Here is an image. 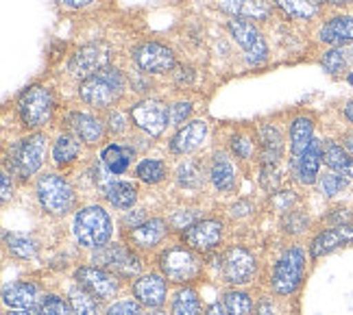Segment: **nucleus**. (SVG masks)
Here are the masks:
<instances>
[{"mask_svg":"<svg viewBox=\"0 0 353 315\" xmlns=\"http://www.w3.org/2000/svg\"><path fill=\"white\" fill-rule=\"evenodd\" d=\"M112 59V48L105 42H94L83 48H79L77 54L70 59V72L79 78H90L94 74H99L110 65Z\"/></svg>","mask_w":353,"mask_h":315,"instance_id":"nucleus-10","label":"nucleus"},{"mask_svg":"<svg viewBox=\"0 0 353 315\" xmlns=\"http://www.w3.org/2000/svg\"><path fill=\"white\" fill-rule=\"evenodd\" d=\"M303 274H305V252L299 246H292L275 263L270 285H273V290L279 296H290L299 290V285L303 281Z\"/></svg>","mask_w":353,"mask_h":315,"instance_id":"nucleus-3","label":"nucleus"},{"mask_svg":"<svg viewBox=\"0 0 353 315\" xmlns=\"http://www.w3.org/2000/svg\"><path fill=\"white\" fill-rule=\"evenodd\" d=\"M229 33L238 42V46L244 50L247 54V61L249 63H262L268 57V46L264 42L262 33L255 29V24H251L249 20H242V18H232L227 24Z\"/></svg>","mask_w":353,"mask_h":315,"instance_id":"nucleus-9","label":"nucleus"},{"mask_svg":"<svg viewBox=\"0 0 353 315\" xmlns=\"http://www.w3.org/2000/svg\"><path fill=\"white\" fill-rule=\"evenodd\" d=\"M210 179L216 185V189L221 191H229L236 183V172L232 161H229L225 155H216L212 161V168H210Z\"/></svg>","mask_w":353,"mask_h":315,"instance_id":"nucleus-30","label":"nucleus"},{"mask_svg":"<svg viewBox=\"0 0 353 315\" xmlns=\"http://www.w3.org/2000/svg\"><path fill=\"white\" fill-rule=\"evenodd\" d=\"M168 232V224L159 217H153V220H146L140 226H135L129 232V241L138 248H153L161 239L166 237Z\"/></svg>","mask_w":353,"mask_h":315,"instance_id":"nucleus-21","label":"nucleus"},{"mask_svg":"<svg viewBox=\"0 0 353 315\" xmlns=\"http://www.w3.org/2000/svg\"><path fill=\"white\" fill-rule=\"evenodd\" d=\"M39 315H74L72 307L59 296H46L42 307H39Z\"/></svg>","mask_w":353,"mask_h":315,"instance_id":"nucleus-42","label":"nucleus"},{"mask_svg":"<svg viewBox=\"0 0 353 315\" xmlns=\"http://www.w3.org/2000/svg\"><path fill=\"white\" fill-rule=\"evenodd\" d=\"M353 243V224H343V226H332L321 230L319 235L312 239L310 243V257L321 259L325 254H330L338 248Z\"/></svg>","mask_w":353,"mask_h":315,"instance_id":"nucleus-16","label":"nucleus"},{"mask_svg":"<svg viewBox=\"0 0 353 315\" xmlns=\"http://www.w3.org/2000/svg\"><path fill=\"white\" fill-rule=\"evenodd\" d=\"M257 315H275L273 305H270V303H262L260 309H257Z\"/></svg>","mask_w":353,"mask_h":315,"instance_id":"nucleus-55","label":"nucleus"},{"mask_svg":"<svg viewBox=\"0 0 353 315\" xmlns=\"http://www.w3.org/2000/svg\"><path fill=\"white\" fill-rule=\"evenodd\" d=\"M74 237L81 246L101 248L112 237V217L99 204L81 209L74 217Z\"/></svg>","mask_w":353,"mask_h":315,"instance_id":"nucleus-2","label":"nucleus"},{"mask_svg":"<svg viewBox=\"0 0 353 315\" xmlns=\"http://www.w3.org/2000/svg\"><path fill=\"white\" fill-rule=\"evenodd\" d=\"M11 198V181H9V174L3 172V202H7Z\"/></svg>","mask_w":353,"mask_h":315,"instance_id":"nucleus-52","label":"nucleus"},{"mask_svg":"<svg viewBox=\"0 0 353 315\" xmlns=\"http://www.w3.org/2000/svg\"><path fill=\"white\" fill-rule=\"evenodd\" d=\"M225 311L229 315H251L253 313V300L244 292H229L225 296Z\"/></svg>","mask_w":353,"mask_h":315,"instance_id":"nucleus-38","label":"nucleus"},{"mask_svg":"<svg viewBox=\"0 0 353 315\" xmlns=\"http://www.w3.org/2000/svg\"><path fill=\"white\" fill-rule=\"evenodd\" d=\"M18 111H20L24 127L37 129V127L48 124L50 118H52V111H55V98H52V91L44 85L29 87L20 96Z\"/></svg>","mask_w":353,"mask_h":315,"instance_id":"nucleus-4","label":"nucleus"},{"mask_svg":"<svg viewBox=\"0 0 353 315\" xmlns=\"http://www.w3.org/2000/svg\"><path fill=\"white\" fill-rule=\"evenodd\" d=\"M321 65L325 67V72L330 74H341L347 72L353 65V44L349 46H334L332 50H327L323 54Z\"/></svg>","mask_w":353,"mask_h":315,"instance_id":"nucleus-28","label":"nucleus"},{"mask_svg":"<svg viewBox=\"0 0 353 315\" xmlns=\"http://www.w3.org/2000/svg\"><path fill=\"white\" fill-rule=\"evenodd\" d=\"M232 213H234L236 217H242V215H249V213H251V204H249V202H238V204H234V209H232Z\"/></svg>","mask_w":353,"mask_h":315,"instance_id":"nucleus-50","label":"nucleus"},{"mask_svg":"<svg viewBox=\"0 0 353 315\" xmlns=\"http://www.w3.org/2000/svg\"><path fill=\"white\" fill-rule=\"evenodd\" d=\"M110 122H112V131L114 133H122V131H125V118H122V113H112V118H110Z\"/></svg>","mask_w":353,"mask_h":315,"instance_id":"nucleus-49","label":"nucleus"},{"mask_svg":"<svg viewBox=\"0 0 353 315\" xmlns=\"http://www.w3.org/2000/svg\"><path fill=\"white\" fill-rule=\"evenodd\" d=\"M319 191L325 196V198H334L338 194H343V191L349 187V179L343 174H338V172H327V174H323L319 176Z\"/></svg>","mask_w":353,"mask_h":315,"instance_id":"nucleus-36","label":"nucleus"},{"mask_svg":"<svg viewBox=\"0 0 353 315\" xmlns=\"http://www.w3.org/2000/svg\"><path fill=\"white\" fill-rule=\"evenodd\" d=\"M79 150H81V146L77 142V137L59 135V140L55 142V148H52V159H55L59 166H63V163H70L77 159Z\"/></svg>","mask_w":353,"mask_h":315,"instance_id":"nucleus-35","label":"nucleus"},{"mask_svg":"<svg viewBox=\"0 0 353 315\" xmlns=\"http://www.w3.org/2000/svg\"><path fill=\"white\" fill-rule=\"evenodd\" d=\"M48 155V140L46 135L35 133L31 137H24L16 146L11 148V163L13 170L20 176H31L35 174Z\"/></svg>","mask_w":353,"mask_h":315,"instance_id":"nucleus-7","label":"nucleus"},{"mask_svg":"<svg viewBox=\"0 0 353 315\" xmlns=\"http://www.w3.org/2000/svg\"><path fill=\"white\" fill-rule=\"evenodd\" d=\"M68 124H70V131L74 133L77 140L85 144H97L105 133L101 120H97L90 113H81V111L68 116Z\"/></svg>","mask_w":353,"mask_h":315,"instance_id":"nucleus-22","label":"nucleus"},{"mask_svg":"<svg viewBox=\"0 0 353 315\" xmlns=\"http://www.w3.org/2000/svg\"><path fill=\"white\" fill-rule=\"evenodd\" d=\"M262 161L264 166H275L283 155V142L281 133L275 127H262Z\"/></svg>","mask_w":353,"mask_h":315,"instance_id":"nucleus-29","label":"nucleus"},{"mask_svg":"<svg viewBox=\"0 0 353 315\" xmlns=\"http://www.w3.org/2000/svg\"><path fill=\"white\" fill-rule=\"evenodd\" d=\"M101 161L105 163L107 170H110L112 174H125L131 166V161H133V148L112 144L103 150Z\"/></svg>","mask_w":353,"mask_h":315,"instance_id":"nucleus-27","label":"nucleus"},{"mask_svg":"<svg viewBox=\"0 0 353 315\" xmlns=\"http://www.w3.org/2000/svg\"><path fill=\"white\" fill-rule=\"evenodd\" d=\"M223 239V222L219 220H199L183 230V241L192 250L210 252Z\"/></svg>","mask_w":353,"mask_h":315,"instance_id":"nucleus-15","label":"nucleus"},{"mask_svg":"<svg viewBox=\"0 0 353 315\" xmlns=\"http://www.w3.org/2000/svg\"><path fill=\"white\" fill-rule=\"evenodd\" d=\"M37 294L39 290L35 283H16L3 292V303L9 309H31L37 300Z\"/></svg>","mask_w":353,"mask_h":315,"instance_id":"nucleus-26","label":"nucleus"},{"mask_svg":"<svg viewBox=\"0 0 353 315\" xmlns=\"http://www.w3.org/2000/svg\"><path fill=\"white\" fill-rule=\"evenodd\" d=\"M343 148L347 150V153L353 157V133H349V135H345V140H343Z\"/></svg>","mask_w":353,"mask_h":315,"instance_id":"nucleus-54","label":"nucleus"},{"mask_svg":"<svg viewBox=\"0 0 353 315\" xmlns=\"http://www.w3.org/2000/svg\"><path fill=\"white\" fill-rule=\"evenodd\" d=\"M131 120H133V124L140 131H144L146 135L157 137L168 127L170 109L166 102H161L157 98H146L131 107Z\"/></svg>","mask_w":353,"mask_h":315,"instance_id":"nucleus-8","label":"nucleus"},{"mask_svg":"<svg viewBox=\"0 0 353 315\" xmlns=\"http://www.w3.org/2000/svg\"><path fill=\"white\" fill-rule=\"evenodd\" d=\"M323 163L332 172H338V174L347 176L349 181H353V157L341 144H336L332 140L323 142Z\"/></svg>","mask_w":353,"mask_h":315,"instance_id":"nucleus-23","label":"nucleus"},{"mask_svg":"<svg viewBox=\"0 0 353 315\" xmlns=\"http://www.w3.org/2000/svg\"><path fill=\"white\" fill-rule=\"evenodd\" d=\"M122 89H125V76H122L116 67L107 65L99 74L81 80L79 96H81V100L88 102L90 107L105 109V107H112L120 98Z\"/></svg>","mask_w":353,"mask_h":315,"instance_id":"nucleus-1","label":"nucleus"},{"mask_svg":"<svg viewBox=\"0 0 353 315\" xmlns=\"http://www.w3.org/2000/svg\"><path fill=\"white\" fill-rule=\"evenodd\" d=\"M172 315H201V300L192 287H185L174 294Z\"/></svg>","mask_w":353,"mask_h":315,"instance_id":"nucleus-33","label":"nucleus"},{"mask_svg":"<svg viewBox=\"0 0 353 315\" xmlns=\"http://www.w3.org/2000/svg\"><path fill=\"white\" fill-rule=\"evenodd\" d=\"M281 226L286 232H290V235H301V232H305V228L310 226V217L303 211L292 209V211H286V215H283Z\"/></svg>","mask_w":353,"mask_h":315,"instance_id":"nucleus-41","label":"nucleus"},{"mask_svg":"<svg viewBox=\"0 0 353 315\" xmlns=\"http://www.w3.org/2000/svg\"><path fill=\"white\" fill-rule=\"evenodd\" d=\"M133 61L138 63V67L144 72L164 74L174 67V54L166 46H161L157 42H148L133 50Z\"/></svg>","mask_w":353,"mask_h":315,"instance_id":"nucleus-14","label":"nucleus"},{"mask_svg":"<svg viewBox=\"0 0 353 315\" xmlns=\"http://www.w3.org/2000/svg\"><path fill=\"white\" fill-rule=\"evenodd\" d=\"M190 116H192V102H176L170 107V120L174 124H183Z\"/></svg>","mask_w":353,"mask_h":315,"instance_id":"nucleus-44","label":"nucleus"},{"mask_svg":"<svg viewBox=\"0 0 353 315\" xmlns=\"http://www.w3.org/2000/svg\"><path fill=\"white\" fill-rule=\"evenodd\" d=\"M330 5H336V7H343V5H353V0H327Z\"/></svg>","mask_w":353,"mask_h":315,"instance_id":"nucleus-58","label":"nucleus"},{"mask_svg":"<svg viewBox=\"0 0 353 315\" xmlns=\"http://www.w3.org/2000/svg\"><path fill=\"white\" fill-rule=\"evenodd\" d=\"M319 39L330 46H349L353 44V16H334L323 24Z\"/></svg>","mask_w":353,"mask_h":315,"instance_id":"nucleus-19","label":"nucleus"},{"mask_svg":"<svg viewBox=\"0 0 353 315\" xmlns=\"http://www.w3.org/2000/svg\"><path fill=\"white\" fill-rule=\"evenodd\" d=\"M159 270L172 283H188L199 276L201 259L185 246H172V248L161 252Z\"/></svg>","mask_w":353,"mask_h":315,"instance_id":"nucleus-6","label":"nucleus"},{"mask_svg":"<svg viewBox=\"0 0 353 315\" xmlns=\"http://www.w3.org/2000/svg\"><path fill=\"white\" fill-rule=\"evenodd\" d=\"M7 315H35L31 309H11Z\"/></svg>","mask_w":353,"mask_h":315,"instance_id":"nucleus-57","label":"nucleus"},{"mask_svg":"<svg viewBox=\"0 0 353 315\" xmlns=\"http://www.w3.org/2000/svg\"><path fill=\"white\" fill-rule=\"evenodd\" d=\"M94 263H99V268H107L120 276H133L138 274L142 263L131 250H127L125 246L114 243V246H101L94 254Z\"/></svg>","mask_w":353,"mask_h":315,"instance_id":"nucleus-11","label":"nucleus"},{"mask_svg":"<svg viewBox=\"0 0 353 315\" xmlns=\"http://www.w3.org/2000/svg\"><path fill=\"white\" fill-rule=\"evenodd\" d=\"M208 137V124L203 120H194V122H188L185 127H181L176 131V135L172 137L170 142V150L174 155H185V153H192L196 150L203 140Z\"/></svg>","mask_w":353,"mask_h":315,"instance_id":"nucleus-18","label":"nucleus"},{"mask_svg":"<svg viewBox=\"0 0 353 315\" xmlns=\"http://www.w3.org/2000/svg\"><path fill=\"white\" fill-rule=\"evenodd\" d=\"M133 296L148 309H159L166 300V281L159 274H146L133 283Z\"/></svg>","mask_w":353,"mask_h":315,"instance_id":"nucleus-17","label":"nucleus"},{"mask_svg":"<svg viewBox=\"0 0 353 315\" xmlns=\"http://www.w3.org/2000/svg\"><path fill=\"white\" fill-rule=\"evenodd\" d=\"M257 272V263L255 257L242 248V246H236V248H229L223 257V274L227 283L232 285H247L253 281Z\"/></svg>","mask_w":353,"mask_h":315,"instance_id":"nucleus-13","label":"nucleus"},{"mask_svg":"<svg viewBox=\"0 0 353 315\" xmlns=\"http://www.w3.org/2000/svg\"><path fill=\"white\" fill-rule=\"evenodd\" d=\"M77 283L83 287L85 292H90L94 298L99 300H110L118 294V276L112 272H107L103 268H79L74 272Z\"/></svg>","mask_w":353,"mask_h":315,"instance_id":"nucleus-12","label":"nucleus"},{"mask_svg":"<svg viewBox=\"0 0 353 315\" xmlns=\"http://www.w3.org/2000/svg\"><path fill=\"white\" fill-rule=\"evenodd\" d=\"M294 200H296V196L292 194V191H279V194H275V207L279 209V211H292L290 207L294 204Z\"/></svg>","mask_w":353,"mask_h":315,"instance_id":"nucleus-48","label":"nucleus"},{"mask_svg":"<svg viewBox=\"0 0 353 315\" xmlns=\"http://www.w3.org/2000/svg\"><path fill=\"white\" fill-rule=\"evenodd\" d=\"M107 315H144L140 303H133V300H120V303L112 305Z\"/></svg>","mask_w":353,"mask_h":315,"instance_id":"nucleus-43","label":"nucleus"},{"mask_svg":"<svg viewBox=\"0 0 353 315\" xmlns=\"http://www.w3.org/2000/svg\"><path fill=\"white\" fill-rule=\"evenodd\" d=\"M105 196L118 209H131L138 200V189L127 181H114L105 189Z\"/></svg>","mask_w":353,"mask_h":315,"instance_id":"nucleus-31","label":"nucleus"},{"mask_svg":"<svg viewBox=\"0 0 353 315\" xmlns=\"http://www.w3.org/2000/svg\"><path fill=\"white\" fill-rule=\"evenodd\" d=\"M196 217H199V213L196 211H179V213H174L172 215V226H176V228H188V226H192L194 222H199L196 220Z\"/></svg>","mask_w":353,"mask_h":315,"instance_id":"nucleus-47","label":"nucleus"},{"mask_svg":"<svg viewBox=\"0 0 353 315\" xmlns=\"http://www.w3.org/2000/svg\"><path fill=\"white\" fill-rule=\"evenodd\" d=\"M63 7H70V9H81V7H88L94 0H59Z\"/></svg>","mask_w":353,"mask_h":315,"instance_id":"nucleus-51","label":"nucleus"},{"mask_svg":"<svg viewBox=\"0 0 353 315\" xmlns=\"http://www.w3.org/2000/svg\"><path fill=\"white\" fill-rule=\"evenodd\" d=\"M205 315H225V307L221 303H214V305H210Z\"/></svg>","mask_w":353,"mask_h":315,"instance_id":"nucleus-53","label":"nucleus"},{"mask_svg":"<svg viewBox=\"0 0 353 315\" xmlns=\"http://www.w3.org/2000/svg\"><path fill=\"white\" fill-rule=\"evenodd\" d=\"M321 163H323V142L321 140H312L310 148L301 155L294 163V170H296V179L301 181L303 185H312L319 181V170H321Z\"/></svg>","mask_w":353,"mask_h":315,"instance_id":"nucleus-20","label":"nucleus"},{"mask_svg":"<svg viewBox=\"0 0 353 315\" xmlns=\"http://www.w3.org/2000/svg\"><path fill=\"white\" fill-rule=\"evenodd\" d=\"M221 9L242 20H262L270 11L264 0H221Z\"/></svg>","mask_w":353,"mask_h":315,"instance_id":"nucleus-25","label":"nucleus"},{"mask_svg":"<svg viewBox=\"0 0 353 315\" xmlns=\"http://www.w3.org/2000/svg\"><path fill=\"white\" fill-rule=\"evenodd\" d=\"M151 315H166L164 311H155V313H151Z\"/></svg>","mask_w":353,"mask_h":315,"instance_id":"nucleus-59","label":"nucleus"},{"mask_svg":"<svg viewBox=\"0 0 353 315\" xmlns=\"http://www.w3.org/2000/svg\"><path fill=\"white\" fill-rule=\"evenodd\" d=\"M176 183H179L181 187H188V189H194L203 183V172L201 168L196 166V163L192 161H185L179 166V170H176Z\"/></svg>","mask_w":353,"mask_h":315,"instance_id":"nucleus-39","label":"nucleus"},{"mask_svg":"<svg viewBox=\"0 0 353 315\" xmlns=\"http://www.w3.org/2000/svg\"><path fill=\"white\" fill-rule=\"evenodd\" d=\"M325 222L332 226H343V224H353V213L349 209H334L332 213L325 215Z\"/></svg>","mask_w":353,"mask_h":315,"instance_id":"nucleus-45","label":"nucleus"},{"mask_svg":"<svg viewBox=\"0 0 353 315\" xmlns=\"http://www.w3.org/2000/svg\"><path fill=\"white\" fill-rule=\"evenodd\" d=\"M135 176L144 183L155 185L166 179V166H164V161H159V159H144L138 163V168H135Z\"/></svg>","mask_w":353,"mask_h":315,"instance_id":"nucleus-34","label":"nucleus"},{"mask_svg":"<svg viewBox=\"0 0 353 315\" xmlns=\"http://www.w3.org/2000/svg\"><path fill=\"white\" fill-rule=\"evenodd\" d=\"M277 7L296 20H310L321 11L325 0H275Z\"/></svg>","mask_w":353,"mask_h":315,"instance_id":"nucleus-32","label":"nucleus"},{"mask_svg":"<svg viewBox=\"0 0 353 315\" xmlns=\"http://www.w3.org/2000/svg\"><path fill=\"white\" fill-rule=\"evenodd\" d=\"M70 307H72L74 315H101L97 298H94L90 292H85L83 287L70 292Z\"/></svg>","mask_w":353,"mask_h":315,"instance_id":"nucleus-37","label":"nucleus"},{"mask_svg":"<svg viewBox=\"0 0 353 315\" xmlns=\"http://www.w3.org/2000/svg\"><path fill=\"white\" fill-rule=\"evenodd\" d=\"M232 150L240 159H249L253 155V144L247 140V137H234V140H232Z\"/></svg>","mask_w":353,"mask_h":315,"instance_id":"nucleus-46","label":"nucleus"},{"mask_svg":"<svg viewBox=\"0 0 353 315\" xmlns=\"http://www.w3.org/2000/svg\"><path fill=\"white\" fill-rule=\"evenodd\" d=\"M37 198L39 204L52 215H65L74 204V191L63 176L46 174L37 181Z\"/></svg>","mask_w":353,"mask_h":315,"instance_id":"nucleus-5","label":"nucleus"},{"mask_svg":"<svg viewBox=\"0 0 353 315\" xmlns=\"http://www.w3.org/2000/svg\"><path fill=\"white\" fill-rule=\"evenodd\" d=\"M7 241V248L13 257L18 259H31L35 257V241H31L29 237H22V235H7L5 237Z\"/></svg>","mask_w":353,"mask_h":315,"instance_id":"nucleus-40","label":"nucleus"},{"mask_svg":"<svg viewBox=\"0 0 353 315\" xmlns=\"http://www.w3.org/2000/svg\"><path fill=\"white\" fill-rule=\"evenodd\" d=\"M343 113H345V118H347V120L351 122V124H353V100L345 105V109H343Z\"/></svg>","mask_w":353,"mask_h":315,"instance_id":"nucleus-56","label":"nucleus"},{"mask_svg":"<svg viewBox=\"0 0 353 315\" xmlns=\"http://www.w3.org/2000/svg\"><path fill=\"white\" fill-rule=\"evenodd\" d=\"M312 140H314V122L310 118L301 116L292 122L290 127V155H292V163H296L301 159V155L310 148Z\"/></svg>","mask_w":353,"mask_h":315,"instance_id":"nucleus-24","label":"nucleus"}]
</instances>
